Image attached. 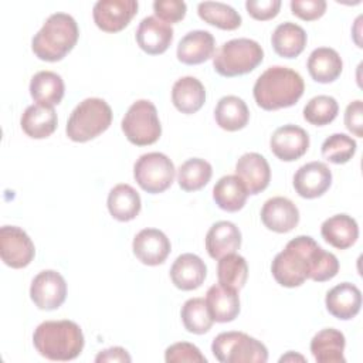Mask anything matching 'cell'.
<instances>
[{
  "instance_id": "6da1fadb",
  "label": "cell",
  "mask_w": 363,
  "mask_h": 363,
  "mask_svg": "<svg viewBox=\"0 0 363 363\" xmlns=\"http://www.w3.org/2000/svg\"><path fill=\"white\" fill-rule=\"evenodd\" d=\"M305 84L292 68L274 65L267 68L254 84V99L265 111H277L295 105L303 95Z\"/></svg>"
},
{
  "instance_id": "7a4b0ae2",
  "label": "cell",
  "mask_w": 363,
  "mask_h": 363,
  "mask_svg": "<svg viewBox=\"0 0 363 363\" xmlns=\"http://www.w3.org/2000/svg\"><path fill=\"white\" fill-rule=\"evenodd\" d=\"M33 343L37 352L55 362H67L78 357L84 349V333L72 320H45L33 333Z\"/></svg>"
},
{
  "instance_id": "3957f363",
  "label": "cell",
  "mask_w": 363,
  "mask_h": 363,
  "mask_svg": "<svg viewBox=\"0 0 363 363\" xmlns=\"http://www.w3.org/2000/svg\"><path fill=\"white\" fill-rule=\"evenodd\" d=\"M319 250L320 245H318L309 235H298L292 238L284 251L278 252L272 259V277L282 286H301L309 278Z\"/></svg>"
},
{
  "instance_id": "277c9868",
  "label": "cell",
  "mask_w": 363,
  "mask_h": 363,
  "mask_svg": "<svg viewBox=\"0 0 363 363\" xmlns=\"http://www.w3.org/2000/svg\"><path fill=\"white\" fill-rule=\"evenodd\" d=\"M79 30L75 18L67 13L51 14L31 40L37 58L48 62L61 61L77 44Z\"/></svg>"
},
{
  "instance_id": "5b68a950",
  "label": "cell",
  "mask_w": 363,
  "mask_h": 363,
  "mask_svg": "<svg viewBox=\"0 0 363 363\" xmlns=\"http://www.w3.org/2000/svg\"><path fill=\"white\" fill-rule=\"evenodd\" d=\"M264 60L262 47L251 38L225 41L213 55V67L221 77L233 78L254 71Z\"/></svg>"
},
{
  "instance_id": "8992f818",
  "label": "cell",
  "mask_w": 363,
  "mask_h": 363,
  "mask_svg": "<svg viewBox=\"0 0 363 363\" xmlns=\"http://www.w3.org/2000/svg\"><path fill=\"white\" fill-rule=\"evenodd\" d=\"M112 122V109L102 98H86L71 112L67 136L74 142H88L104 133Z\"/></svg>"
},
{
  "instance_id": "52a82bcc",
  "label": "cell",
  "mask_w": 363,
  "mask_h": 363,
  "mask_svg": "<svg viewBox=\"0 0 363 363\" xmlns=\"http://www.w3.org/2000/svg\"><path fill=\"white\" fill-rule=\"evenodd\" d=\"M211 352L221 363H265L268 349L262 342L244 332H221L213 343Z\"/></svg>"
},
{
  "instance_id": "ba28073f",
  "label": "cell",
  "mask_w": 363,
  "mask_h": 363,
  "mask_svg": "<svg viewBox=\"0 0 363 363\" xmlns=\"http://www.w3.org/2000/svg\"><path fill=\"white\" fill-rule=\"evenodd\" d=\"M121 128L126 139L136 146L152 145L157 142L162 135L157 109L147 99H139L129 106Z\"/></svg>"
},
{
  "instance_id": "9c48e42d",
  "label": "cell",
  "mask_w": 363,
  "mask_h": 363,
  "mask_svg": "<svg viewBox=\"0 0 363 363\" xmlns=\"http://www.w3.org/2000/svg\"><path fill=\"white\" fill-rule=\"evenodd\" d=\"M176 169L173 162L160 152L142 155L133 166V177L142 190L157 194L167 190L174 180Z\"/></svg>"
},
{
  "instance_id": "30bf717a",
  "label": "cell",
  "mask_w": 363,
  "mask_h": 363,
  "mask_svg": "<svg viewBox=\"0 0 363 363\" xmlns=\"http://www.w3.org/2000/svg\"><path fill=\"white\" fill-rule=\"evenodd\" d=\"M35 255V247L28 234L17 225L0 228V257L10 268L27 267Z\"/></svg>"
},
{
  "instance_id": "8fae6325",
  "label": "cell",
  "mask_w": 363,
  "mask_h": 363,
  "mask_svg": "<svg viewBox=\"0 0 363 363\" xmlns=\"http://www.w3.org/2000/svg\"><path fill=\"white\" fill-rule=\"evenodd\" d=\"M30 298L38 309H58L67 298V282L64 277L54 269L38 272L31 281Z\"/></svg>"
},
{
  "instance_id": "7c38bea8",
  "label": "cell",
  "mask_w": 363,
  "mask_h": 363,
  "mask_svg": "<svg viewBox=\"0 0 363 363\" xmlns=\"http://www.w3.org/2000/svg\"><path fill=\"white\" fill-rule=\"evenodd\" d=\"M138 7L136 0H99L94 4L92 17L102 31L118 33L130 23Z\"/></svg>"
},
{
  "instance_id": "4fadbf2b",
  "label": "cell",
  "mask_w": 363,
  "mask_h": 363,
  "mask_svg": "<svg viewBox=\"0 0 363 363\" xmlns=\"http://www.w3.org/2000/svg\"><path fill=\"white\" fill-rule=\"evenodd\" d=\"M271 152L282 162H294L302 157L309 147V135L298 125H284L275 129L269 139Z\"/></svg>"
},
{
  "instance_id": "5bb4252c",
  "label": "cell",
  "mask_w": 363,
  "mask_h": 363,
  "mask_svg": "<svg viewBox=\"0 0 363 363\" xmlns=\"http://www.w3.org/2000/svg\"><path fill=\"white\" fill-rule=\"evenodd\" d=\"M132 250L142 264L155 267L166 261L172 245L163 231L157 228H143L135 235Z\"/></svg>"
},
{
  "instance_id": "9a60e30c",
  "label": "cell",
  "mask_w": 363,
  "mask_h": 363,
  "mask_svg": "<svg viewBox=\"0 0 363 363\" xmlns=\"http://www.w3.org/2000/svg\"><path fill=\"white\" fill-rule=\"evenodd\" d=\"M332 184V172L323 162H309L294 174V189L303 199H316Z\"/></svg>"
},
{
  "instance_id": "2e32d148",
  "label": "cell",
  "mask_w": 363,
  "mask_h": 363,
  "mask_svg": "<svg viewBox=\"0 0 363 363\" xmlns=\"http://www.w3.org/2000/svg\"><path fill=\"white\" fill-rule=\"evenodd\" d=\"M261 221L271 231L279 234L289 233L299 223V210L292 200L277 196L264 203L261 208Z\"/></svg>"
},
{
  "instance_id": "e0dca14e",
  "label": "cell",
  "mask_w": 363,
  "mask_h": 363,
  "mask_svg": "<svg viewBox=\"0 0 363 363\" xmlns=\"http://www.w3.org/2000/svg\"><path fill=\"white\" fill-rule=\"evenodd\" d=\"M136 41L146 54H163L173 41V28L157 17L147 16L138 26Z\"/></svg>"
},
{
  "instance_id": "ac0fdd59",
  "label": "cell",
  "mask_w": 363,
  "mask_h": 363,
  "mask_svg": "<svg viewBox=\"0 0 363 363\" xmlns=\"http://www.w3.org/2000/svg\"><path fill=\"white\" fill-rule=\"evenodd\" d=\"M235 174L245 184L248 194H258L269 184L271 167L262 155L248 152L237 160Z\"/></svg>"
},
{
  "instance_id": "d6986e66",
  "label": "cell",
  "mask_w": 363,
  "mask_h": 363,
  "mask_svg": "<svg viewBox=\"0 0 363 363\" xmlns=\"http://www.w3.org/2000/svg\"><path fill=\"white\" fill-rule=\"evenodd\" d=\"M216 40L210 31L193 30L182 37L177 45V60L186 65H197L213 58Z\"/></svg>"
},
{
  "instance_id": "ffe728a7",
  "label": "cell",
  "mask_w": 363,
  "mask_h": 363,
  "mask_svg": "<svg viewBox=\"0 0 363 363\" xmlns=\"http://www.w3.org/2000/svg\"><path fill=\"white\" fill-rule=\"evenodd\" d=\"M325 305L332 316L340 320H349L360 312L362 292L354 284H337L330 291H328Z\"/></svg>"
},
{
  "instance_id": "44dd1931",
  "label": "cell",
  "mask_w": 363,
  "mask_h": 363,
  "mask_svg": "<svg viewBox=\"0 0 363 363\" xmlns=\"http://www.w3.org/2000/svg\"><path fill=\"white\" fill-rule=\"evenodd\" d=\"M206 275L207 267L204 261L191 252L179 255L170 268L172 282L182 291L197 289L204 282Z\"/></svg>"
},
{
  "instance_id": "7402d4cb",
  "label": "cell",
  "mask_w": 363,
  "mask_h": 363,
  "mask_svg": "<svg viewBox=\"0 0 363 363\" xmlns=\"http://www.w3.org/2000/svg\"><path fill=\"white\" fill-rule=\"evenodd\" d=\"M240 247L241 231L231 221H217L206 234V250L213 259L234 254Z\"/></svg>"
},
{
  "instance_id": "603a6c76",
  "label": "cell",
  "mask_w": 363,
  "mask_h": 363,
  "mask_svg": "<svg viewBox=\"0 0 363 363\" xmlns=\"http://www.w3.org/2000/svg\"><path fill=\"white\" fill-rule=\"evenodd\" d=\"M20 125L27 136L33 139H44L55 132L58 118L54 106L34 104L26 108L21 115Z\"/></svg>"
},
{
  "instance_id": "cb8c5ba5",
  "label": "cell",
  "mask_w": 363,
  "mask_h": 363,
  "mask_svg": "<svg viewBox=\"0 0 363 363\" xmlns=\"http://www.w3.org/2000/svg\"><path fill=\"white\" fill-rule=\"evenodd\" d=\"M206 303L214 322L218 323L231 322L240 313L238 291L227 288L221 284H214L207 289Z\"/></svg>"
},
{
  "instance_id": "d4e9b609",
  "label": "cell",
  "mask_w": 363,
  "mask_h": 363,
  "mask_svg": "<svg viewBox=\"0 0 363 363\" xmlns=\"http://www.w3.org/2000/svg\"><path fill=\"white\" fill-rule=\"evenodd\" d=\"M306 68L313 81L319 84H329L336 81L342 74L343 61L336 50L319 47L308 57Z\"/></svg>"
},
{
  "instance_id": "484cf974",
  "label": "cell",
  "mask_w": 363,
  "mask_h": 363,
  "mask_svg": "<svg viewBox=\"0 0 363 363\" xmlns=\"http://www.w3.org/2000/svg\"><path fill=\"white\" fill-rule=\"evenodd\" d=\"M345 335L335 328H326L312 337L311 353L318 363H345Z\"/></svg>"
},
{
  "instance_id": "4316f807",
  "label": "cell",
  "mask_w": 363,
  "mask_h": 363,
  "mask_svg": "<svg viewBox=\"0 0 363 363\" xmlns=\"http://www.w3.org/2000/svg\"><path fill=\"white\" fill-rule=\"evenodd\" d=\"M320 234L332 247L346 250L356 242L359 237V227L353 217L347 214H335L322 223Z\"/></svg>"
},
{
  "instance_id": "83f0119b",
  "label": "cell",
  "mask_w": 363,
  "mask_h": 363,
  "mask_svg": "<svg viewBox=\"0 0 363 363\" xmlns=\"http://www.w3.org/2000/svg\"><path fill=\"white\" fill-rule=\"evenodd\" d=\"M172 102L182 113H196L206 102L204 85L190 75L179 78L172 88Z\"/></svg>"
},
{
  "instance_id": "f1b7e54d",
  "label": "cell",
  "mask_w": 363,
  "mask_h": 363,
  "mask_svg": "<svg viewBox=\"0 0 363 363\" xmlns=\"http://www.w3.org/2000/svg\"><path fill=\"white\" fill-rule=\"evenodd\" d=\"M306 41L308 37L305 30L291 21L278 24L271 35V44L274 51L284 58L298 57L305 50Z\"/></svg>"
},
{
  "instance_id": "f546056e",
  "label": "cell",
  "mask_w": 363,
  "mask_h": 363,
  "mask_svg": "<svg viewBox=\"0 0 363 363\" xmlns=\"http://www.w3.org/2000/svg\"><path fill=\"white\" fill-rule=\"evenodd\" d=\"M248 190L237 174H227L218 179L213 187V199L216 204L228 213L238 211L244 207Z\"/></svg>"
},
{
  "instance_id": "4dcf8cb0",
  "label": "cell",
  "mask_w": 363,
  "mask_h": 363,
  "mask_svg": "<svg viewBox=\"0 0 363 363\" xmlns=\"http://www.w3.org/2000/svg\"><path fill=\"white\" fill-rule=\"evenodd\" d=\"M108 210L111 216L118 221L133 220L142 207L139 193L126 183L116 184L108 194Z\"/></svg>"
},
{
  "instance_id": "1f68e13d",
  "label": "cell",
  "mask_w": 363,
  "mask_h": 363,
  "mask_svg": "<svg viewBox=\"0 0 363 363\" xmlns=\"http://www.w3.org/2000/svg\"><path fill=\"white\" fill-rule=\"evenodd\" d=\"M214 119L221 129L235 132L247 126L250 121V111L241 98L235 95H225L216 105Z\"/></svg>"
},
{
  "instance_id": "d6a6232c",
  "label": "cell",
  "mask_w": 363,
  "mask_h": 363,
  "mask_svg": "<svg viewBox=\"0 0 363 363\" xmlns=\"http://www.w3.org/2000/svg\"><path fill=\"white\" fill-rule=\"evenodd\" d=\"M62 78L52 71H38L30 81V95L37 104L54 106L64 98Z\"/></svg>"
},
{
  "instance_id": "836d02e7",
  "label": "cell",
  "mask_w": 363,
  "mask_h": 363,
  "mask_svg": "<svg viewBox=\"0 0 363 363\" xmlns=\"http://www.w3.org/2000/svg\"><path fill=\"white\" fill-rule=\"evenodd\" d=\"M199 17L210 26L221 30H235L241 26L240 13L221 1H203L197 6Z\"/></svg>"
},
{
  "instance_id": "e575fe53",
  "label": "cell",
  "mask_w": 363,
  "mask_h": 363,
  "mask_svg": "<svg viewBox=\"0 0 363 363\" xmlns=\"http://www.w3.org/2000/svg\"><path fill=\"white\" fill-rule=\"evenodd\" d=\"M211 164L200 157L187 159L177 170V182L182 190L196 191L203 189L211 179Z\"/></svg>"
},
{
  "instance_id": "d590c367",
  "label": "cell",
  "mask_w": 363,
  "mask_h": 363,
  "mask_svg": "<svg viewBox=\"0 0 363 363\" xmlns=\"http://www.w3.org/2000/svg\"><path fill=\"white\" fill-rule=\"evenodd\" d=\"M180 316L186 330L194 335L207 333L214 323V319L208 311L206 299L203 298L187 299L182 306Z\"/></svg>"
},
{
  "instance_id": "8d00e7d4",
  "label": "cell",
  "mask_w": 363,
  "mask_h": 363,
  "mask_svg": "<svg viewBox=\"0 0 363 363\" xmlns=\"http://www.w3.org/2000/svg\"><path fill=\"white\" fill-rule=\"evenodd\" d=\"M218 284L240 291L248 278V265L244 257L238 254H228L218 259L217 264Z\"/></svg>"
},
{
  "instance_id": "74e56055",
  "label": "cell",
  "mask_w": 363,
  "mask_h": 363,
  "mask_svg": "<svg viewBox=\"0 0 363 363\" xmlns=\"http://www.w3.org/2000/svg\"><path fill=\"white\" fill-rule=\"evenodd\" d=\"M339 112V105L333 96L318 95L311 98L303 108V118L315 126H325L335 121Z\"/></svg>"
},
{
  "instance_id": "f35d334b",
  "label": "cell",
  "mask_w": 363,
  "mask_h": 363,
  "mask_svg": "<svg viewBox=\"0 0 363 363\" xmlns=\"http://www.w3.org/2000/svg\"><path fill=\"white\" fill-rule=\"evenodd\" d=\"M357 143L346 133H333L322 143V156L335 164L347 163L356 153Z\"/></svg>"
},
{
  "instance_id": "ab89813d",
  "label": "cell",
  "mask_w": 363,
  "mask_h": 363,
  "mask_svg": "<svg viewBox=\"0 0 363 363\" xmlns=\"http://www.w3.org/2000/svg\"><path fill=\"white\" fill-rule=\"evenodd\" d=\"M164 360L167 363H206V356L200 349L189 342H179L170 345L164 352Z\"/></svg>"
},
{
  "instance_id": "60d3db41",
  "label": "cell",
  "mask_w": 363,
  "mask_h": 363,
  "mask_svg": "<svg viewBox=\"0 0 363 363\" xmlns=\"http://www.w3.org/2000/svg\"><path fill=\"white\" fill-rule=\"evenodd\" d=\"M337 271H339V261L336 255L320 248L313 261L309 278L316 282H325L336 277Z\"/></svg>"
},
{
  "instance_id": "b9f144b4",
  "label": "cell",
  "mask_w": 363,
  "mask_h": 363,
  "mask_svg": "<svg viewBox=\"0 0 363 363\" xmlns=\"http://www.w3.org/2000/svg\"><path fill=\"white\" fill-rule=\"evenodd\" d=\"M153 11L155 17L159 20L167 24H173L184 18L187 6L182 0H156L153 3Z\"/></svg>"
},
{
  "instance_id": "7bdbcfd3",
  "label": "cell",
  "mask_w": 363,
  "mask_h": 363,
  "mask_svg": "<svg viewBox=\"0 0 363 363\" xmlns=\"http://www.w3.org/2000/svg\"><path fill=\"white\" fill-rule=\"evenodd\" d=\"M326 1L325 0H292L291 10L292 14L305 20L313 21L320 18L326 11Z\"/></svg>"
},
{
  "instance_id": "ee69618b",
  "label": "cell",
  "mask_w": 363,
  "mask_h": 363,
  "mask_svg": "<svg viewBox=\"0 0 363 363\" xmlns=\"http://www.w3.org/2000/svg\"><path fill=\"white\" fill-rule=\"evenodd\" d=\"M245 9L248 14L259 21L274 18L281 9V0H247Z\"/></svg>"
},
{
  "instance_id": "f6af8a7d",
  "label": "cell",
  "mask_w": 363,
  "mask_h": 363,
  "mask_svg": "<svg viewBox=\"0 0 363 363\" xmlns=\"http://www.w3.org/2000/svg\"><path fill=\"white\" fill-rule=\"evenodd\" d=\"M345 126L349 132L354 136L362 138V128H363V102L356 99L346 106L345 111Z\"/></svg>"
},
{
  "instance_id": "bcb514c9",
  "label": "cell",
  "mask_w": 363,
  "mask_h": 363,
  "mask_svg": "<svg viewBox=\"0 0 363 363\" xmlns=\"http://www.w3.org/2000/svg\"><path fill=\"white\" fill-rule=\"evenodd\" d=\"M132 357L129 356L128 350L121 347V346H113L105 350H101L96 357L95 362L96 363H104V362H130Z\"/></svg>"
},
{
  "instance_id": "7dc6e473",
  "label": "cell",
  "mask_w": 363,
  "mask_h": 363,
  "mask_svg": "<svg viewBox=\"0 0 363 363\" xmlns=\"http://www.w3.org/2000/svg\"><path fill=\"white\" fill-rule=\"evenodd\" d=\"M301 360V362H305V359L302 357V356H299V354H294V352H289L288 354H285V356H282L281 359H279V362H288V360Z\"/></svg>"
}]
</instances>
